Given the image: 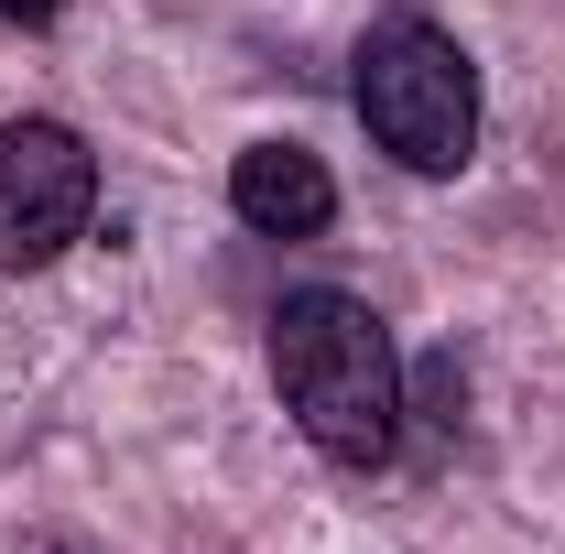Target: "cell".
<instances>
[{"label": "cell", "mask_w": 565, "mask_h": 554, "mask_svg": "<svg viewBox=\"0 0 565 554\" xmlns=\"http://www.w3.org/2000/svg\"><path fill=\"white\" fill-rule=\"evenodd\" d=\"M228 217L262 228V239H327V228H338V174H327V152H305V141H250V152H228Z\"/></svg>", "instance_id": "obj_4"}, {"label": "cell", "mask_w": 565, "mask_h": 554, "mask_svg": "<svg viewBox=\"0 0 565 554\" xmlns=\"http://www.w3.org/2000/svg\"><path fill=\"white\" fill-rule=\"evenodd\" d=\"M273 392L327 468L381 479L403 457V348H392L370 294H338V283L282 294L273 305Z\"/></svg>", "instance_id": "obj_1"}, {"label": "cell", "mask_w": 565, "mask_h": 554, "mask_svg": "<svg viewBox=\"0 0 565 554\" xmlns=\"http://www.w3.org/2000/svg\"><path fill=\"white\" fill-rule=\"evenodd\" d=\"M98 217V152L76 120H0V273H55Z\"/></svg>", "instance_id": "obj_3"}, {"label": "cell", "mask_w": 565, "mask_h": 554, "mask_svg": "<svg viewBox=\"0 0 565 554\" xmlns=\"http://www.w3.org/2000/svg\"><path fill=\"white\" fill-rule=\"evenodd\" d=\"M349 109H359V131L381 141L403 174H424V185L479 163V55L446 22H424V11H381L359 33Z\"/></svg>", "instance_id": "obj_2"}, {"label": "cell", "mask_w": 565, "mask_h": 554, "mask_svg": "<svg viewBox=\"0 0 565 554\" xmlns=\"http://www.w3.org/2000/svg\"><path fill=\"white\" fill-rule=\"evenodd\" d=\"M55 11H66V0H0V22H11V33H55Z\"/></svg>", "instance_id": "obj_5"}, {"label": "cell", "mask_w": 565, "mask_h": 554, "mask_svg": "<svg viewBox=\"0 0 565 554\" xmlns=\"http://www.w3.org/2000/svg\"><path fill=\"white\" fill-rule=\"evenodd\" d=\"M11 554H98V544H87V533H22Z\"/></svg>", "instance_id": "obj_6"}]
</instances>
